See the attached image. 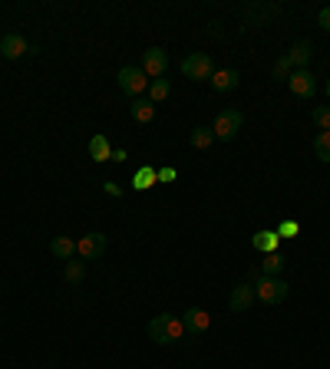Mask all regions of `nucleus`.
Segmentation results:
<instances>
[{"mask_svg": "<svg viewBox=\"0 0 330 369\" xmlns=\"http://www.w3.org/2000/svg\"><path fill=\"white\" fill-rule=\"evenodd\" d=\"M317 23H320V27H324V30L330 33V7H324V10L317 14Z\"/></svg>", "mask_w": 330, "mask_h": 369, "instance_id": "obj_28", "label": "nucleus"}, {"mask_svg": "<svg viewBox=\"0 0 330 369\" xmlns=\"http://www.w3.org/2000/svg\"><path fill=\"white\" fill-rule=\"evenodd\" d=\"M129 116H133L139 126H146V122H152V119H155V103H152V99H133V106H129Z\"/></svg>", "mask_w": 330, "mask_h": 369, "instance_id": "obj_14", "label": "nucleus"}, {"mask_svg": "<svg viewBox=\"0 0 330 369\" xmlns=\"http://www.w3.org/2000/svg\"><path fill=\"white\" fill-rule=\"evenodd\" d=\"M211 142H215V132H211L208 126H198V129H192V148H208Z\"/></svg>", "mask_w": 330, "mask_h": 369, "instance_id": "obj_20", "label": "nucleus"}, {"mask_svg": "<svg viewBox=\"0 0 330 369\" xmlns=\"http://www.w3.org/2000/svg\"><path fill=\"white\" fill-rule=\"evenodd\" d=\"M182 326H185V333L198 337V333H205L211 326V317L202 310V307H188V310L182 313Z\"/></svg>", "mask_w": 330, "mask_h": 369, "instance_id": "obj_9", "label": "nucleus"}, {"mask_svg": "<svg viewBox=\"0 0 330 369\" xmlns=\"http://www.w3.org/2000/svg\"><path fill=\"white\" fill-rule=\"evenodd\" d=\"M324 92H327V99H330V79H327V86H324Z\"/></svg>", "mask_w": 330, "mask_h": 369, "instance_id": "obj_29", "label": "nucleus"}, {"mask_svg": "<svg viewBox=\"0 0 330 369\" xmlns=\"http://www.w3.org/2000/svg\"><path fill=\"white\" fill-rule=\"evenodd\" d=\"M258 297H255V283H238L235 290H231V297H228V307L235 313H244L251 303H255Z\"/></svg>", "mask_w": 330, "mask_h": 369, "instance_id": "obj_10", "label": "nucleus"}, {"mask_svg": "<svg viewBox=\"0 0 330 369\" xmlns=\"http://www.w3.org/2000/svg\"><path fill=\"white\" fill-rule=\"evenodd\" d=\"M168 92H172V86H168V79H149V99L152 103H162L165 96H168Z\"/></svg>", "mask_w": 330, "mask_h": 369, "instance_id": "obj_19", "label": "nucleus"}, {"mask_svg": "<svg viewBox=\"0 0 330 369\" xmlns=\"http://www.w3.org/2000/svg\"><path fill=\"white\" fill-rule=\"evenodd\" d=\"M185 337V326H182V317H172V313H162V317H152L149 320V340L165 346V343H179Z\"/></svg>", "mask_w": 330, "mask_h": 369, "instance_id": "obj_1", "label": "nucleus"}, {"mask_svg": "<svg viewBox=\"0 0 330 369\" xmlns=\"http://www.w3.org/2000/svg\"><path fill=\"white\" fill-rule=\"evenodd\" d=\"M116 83L129 99H142V92L149 89V76L142 73V66H122L116 73Z\"/></svg>", "mask_w": 330, "mask_h": 369, "instance_id": "obj_2", "label": "nucleus"}, {"mask_svg": "<svg viewBox=\"0 0 330 369\" xmlns=\"http://www.w3.org/2000/svg\"><path fill=\"white\" fill-rule=\"evenodd\" d=\"M314 155L320 162H330V132H317L314 139Z\"/></svg>", "mask_w": 330, "mask_h": 369, "instance_id": "obj_24", "label": "nucleus"}, {"mask_svg": "<svg viewBox=\"0 0 330 369\" xmlns=\"http://www.w3.org/2000/svg\"><path fill=\"white\" fill-rule=\"evenodd\" d=\"M182 73L188 76L192 83H198V79H211V76H215V63H211L208 53H188V57L182 59Z\"/></svg>", "mask_w": 330, "mask_h": 369, "instance_id": "obj_5", "label": "nucleus"}, {"mask_svg": "<svg viewBox=\"0 0 330 369\" xmlns=\"http://www.w3.org/2000/svg\"><path fill=\"white\" fill-rule=\"evenodd\" d=\"M165 70H168V53H165L162 46H149L142 53V73L152 76V79H162Z\"/></svg>", "mask_w": 330, "mask_h": 369, "instance_id": "obj_6", "label": "nucleus"}, {"mask_svg": "<svg viewBox=\"0 0 330 369\" xmlns=\"http://www.w3.org/2000/svg\"><path fill=\"white\" fill-rule=\"evenodd\" d=\"M50 251H53V257H60V261H70V257H73L76 254V241L73 237H53V241H50Z\"/></svg>", "mask_w": 330, "mask_h": 369, "instance_id": "obj_17", "label": "nucleus"}, {"mask_svg": "<svg viewBox=\"0 0 330 369\" xmlns=\"http://www.w3.org/2000/svg\"><path fill=\"white\" fill-rule=\"evenodd\" d=\"M274 231H278V237H294V235L300 231V224H298V221H291V218H284V221L278 224Z\"/></svg>", "mask_w": 330, "mask_h": 369, "instance_id": "obj_26", "label": "nucleus"}, {"mask_svg": "<svg viewBox=\"0 0 330 369\" xmlns=\"http://www.w3.org/2000/svg\"><path fill=\"white\" fill-rule=\"evenodd\" d=\"M311 57H314V53H311V43H307V40H298V43L291 46V53H287V59H291L294 70H307Z\"/></svg>", "mask_w": 330, "mask_h": 369, "instance_id": "obj_13", "label": "nucleus"}, {"mask_svg": "<svg viewBox=\"0 0 330 369\" xmlns=\"http://www.w3.org/2000/svg\"><path fill=\"white\" fill-rule=\"evenodd\" d=\"M90 159L93 162H109L113 159V146H109L106 135H93L90 139Z\"/></svg>", "mask_w": 330, "mask_h": 369, "instance_id": "obj_15", "label": "nucleus"}, {"mask_svg": "<svg viewBox=\"0 0 330 369\" xmlns=\"http://www.w3.org/2000/svg\"><path fill=\"white\" fill-rule=\"evenodd\" d=\"M76 254H79L83 261H99L106 254V235L103 231H93V235L79 237V241H76Z\"/></svg>", "mask_w": 330, "mask_h": 369, "instance_id": "obj_7", "label": "nucleus"}, {"mask_svg": "<svg viewBox=\"0 0 330 369\" xmlns=\"http://www.w3.org/2000/svg\"><path fill=\"white\" fill-rule=\"evenodd\" d=\"M152 181H159V178H155V168H149V165H146V168H139V172H135L133 188H139V192H142V188H152Z\"/></svg>", "mask_w": 330, "mask_h": 369, "instance_id": "obj_22", "label": "nucleus"}, {"mask_svg": "<svg viewBox=\"0 0 330 369\" xmlns=\"http://www.w3.org/2000/svg\"><path fill=\"white\" fill-rule=\"evenodd\" d=\"M287 290H291V287H287L281 277H264V274H261V277L255 281V297L261 300V303H268V307H274V303H284Z\"/></svg>", "mask_w": 330, "mask_h": 369, "instance_id": "obj_3", "label": "nucleus"}, {"mask_svg": "<svg viewBox=\"0 0 330 369\" xmlns=\"http://www.w3.org/2000/svg\"><path fill=\"white\" fill-rule=\"evenodd\" d=\"M0 53L7 59H20L23 53H30V43H27L20 33H7V37L0 40Z\"/></svg>", "mask_w": 330, "mask_h": 369, "instance_id": "obj_11", "label": "nucleus"}, {"mask_svg": "<svg viewBox=\"0 0 330 369\" xmlns=\"http://www.w3.org/2000/svg\"><path fill=\"white\" fill-rule=\"evenodd\" d=\"M314 122L320 132H330V106H314Z\"/></svg>", "mask_w": 330, "mask_h": 369, "instance_id": "obj_25", "label": "nucleus"}, {"mask_svg": "<svg viewBox=\"0 0 330 369\" xmlns=\"http://www.w3.org/2000/svg\"><path fill=\"white\" fill-rule=\"evenodd\" d=\"M155 178H159V181H175V178H179V172H175V168H159V172H155Z\"/></svg>", "mask_w": 330, "mask_h": 369, "instance_id": "obj_27", "label": "nucleus"}, {"mask_svg": "<svg viewBox=\"0 0 330 369\" xmlns=\"http://www.w3.org/2000/svg\"><path fill=\"white\" fill-rule=\"evenodd\" d=\"M287 86H291V92H294L298 99H314L317 79L311 76V70H294L291 79H287Z\"/></svg>", "mask_w": 330, "mask_h": 369, "instance_id": "obj_8", "label": "nucleus"}, {"mask_svg": "<svg viewBox=\"0 0 330 369\" xmlns=\"http://www.w3.org/2000/svg\"><path fill=\"white\" fill-rule=\"evenodd\" d=\"M208 83H211V89H215V92H231V89L241 86V73H238V70H218Z\"/></svg>", "mask_w": 330, "mask_h": 369, "instance_id": "obj_12", "label": "nucleus"}, {"mask_svg": "<svg viewBox=\"0 0 330 369\" xmlns=\"http://www.w3.org/2000/svg\"><path fill=\"white\" fill-rule=\"evenodd\" d=\"M251 244H255L261 254H274L278 244H281V237H278V231H258V235L251 237Z\"/></svg>", "mask_w": 330, "mask_h": 369, "instance_id": "obj_16", "label": "nucleus"}, {"mask_svg": "<svg viewBox=\"0 0 330 369\" xmlns=\"http://www.w3.org/2000/svg\"><path fill=\"white\" fill-rule=\"evenodd\" d=\"M284 270V261L278 257V254H264V264H261V274L264 277H278Z\"/></svg>", "mask_w": 330, "mask_h": 369, "instance_id": "obj_21", "label": "nucleus"}, {"mask_svg": "<svg viewBox=\"0 0 330 369\" xmlns=\"http://www.w3.org/2000/svg\"><path fill=\"white\" fill-rule=\"evenodd\" d=\"M83 274H86V261H66V267H63V281L73 287L83 281Z\"/></svg>", "mask_w": 330, "mask_h": 369, "instance_id": "obj_18", "label": "nucleus"}, {"mask_svg": "<svg viewBox=\"0 0 330 369\" xmlns=\"http://www.w3.org/2000/svg\"><path fill=\"white\" fill-rule=\"evenodd\" d=\"M241 126H244V116H241V109H222L218 119H215V126H211V132L218 142H231L235 135L241 132Z\"/></svg>", "mask_w": 330, "mask_h": 369, "instance_id": "obj_4", "label": "nucleus"}, {"mask_svg": "<svg viewBox=\"0 0 330 369\" xmlns=\"http://www.w3.org/2000/svg\"><path fill=\"white\" fill-rule=\"evenodd\" d=\"M291 73H294V66H291V59L281 57L278 63H274V70H271V79H278V83H287L291 79Z\"/></svg>", "mask_w": 330, "mask_h": 369, "instance_id": "obj_23", "label": "nucleus"}]
</instances>
